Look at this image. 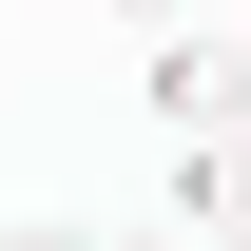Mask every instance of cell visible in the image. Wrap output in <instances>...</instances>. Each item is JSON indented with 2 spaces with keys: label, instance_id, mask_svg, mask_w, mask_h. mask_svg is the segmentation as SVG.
I'll list each match as a JSON object with an SVG mask.
<instances>
[{
  "label": "cell",
  "instance_id": "obj_4",
  "mask_svg": "<svg viewBox=\"0 0 251 251\" xmlns=\"http://www.w3.org/2000/svg\"><path fill=\"white\" fill-rule=\"evenodd\" d=\"M116 20H174V0H116Z\"/></svg>",
  "mask_w": 251,
  "mask_h": 251
},
{
  "label": "cell",
  "instance_id": "obj_5",
  "mask_svg": "<svg viewBox=\"0 0 251 251\" xmlns=\"http://www.w3.org/2000/svg\"><path fill=\"white\" fill-rule=\"evenodd\" d=\"M0 251H39V232H0Z\"/></svg>",
  "mask_w": 251,
  "mask_h": 251
},
{
  "label": "cell",
  "instance_id": "obj_2",
  "mask_svg": "<svg viewBox=\"0 0 251 251\" xmlns=\"http://www.w3.org/2000/svg\"><path fill=\"white\" fill-rule=\"evenodd\" d=\"M174 213H193V232H251V116L174 135Z\"/></svg>",
  "mask_w": 251,
  "mask_h": 251
},
{
  "label": "cell",
  "instance_id": "obj_3",
  "mask_svg": "<svg viewBox=\"0 0 251 251\" xmlns=\"http://www.w3.org/2000/svg\"><path fill=\"white\" fill-rule=\"evenodd\" d=\"M39 251H135V232H39Z\"/></svg>",
  "mask_w": 251,
  "mask_h": 251
},
{
  "label": "cell",
  "instance_id": "obj_6",
  "mask_svg": "<svg viewBox=\"0 0 251 251\" xmlns=\"http://www.w3.org/2000/svg\"><path fill=\"white\" fill-rule=\"evenodd\" d=\"M213 251H251V232H213Z\"/></svg>",
  "mask_w": 251,
  "mask_h": 251
},
{
  "label": "cell",
  "instance_id": "obj_1",
  "mask_svg": "<svg viewBox=\"0 0 251 251\" xmlns=\"http://www.w3.org/2000/svg\"><path fill=\"white\" fill-rule=\"evenodd\" d=\"M155 116H174V135L251 116V39H155Z\"/></svg>",
  "mask_w": 251,
  "mask_h": 251
}]
</instances>
